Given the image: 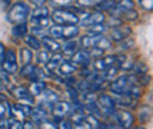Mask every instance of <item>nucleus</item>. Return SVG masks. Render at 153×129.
<instances>
[{"label": "nucleus", "mask_w": 153, "mask_h": 129, "mask_svg": "<svg viewBox=\"0 0 153 129\" xmlns=\"http://www.w3.org/2000/svg\"><path fill=\"white\" fill-rule=\"evenodd\" d=\"M30 15H31V7L28 4L22 3V1H18V3L10 6L6 18H7V21H10L15 25H18V24H27Z\"/></svg>", "instance_id": "f257e3e1"}, {"label": "nucleus", "mask_w": 153, "mask_h": 129, "mask_svg": "<svg viewBox=\"0 0 153 129\" xmlns=\"http://www.w3.org/2000/svg\"><path fill=\"white\" fill-rule=\"evenodd\" d=\"M79 29L76 28V25H52L49 28V37L55 38V40H74L78 37Z\"/></svg>", "instance_id": "f03ea898"}, {"label": "nucleus", "mask_w": 153, "mask_h": 129, "mask_svg": "<svg viewBox=\"0 0 153 129\" xmlns=\"http://www.w3.org/2000/svg\"><path fill=\"white\" fill-rule=\"evenodd\" d=\"M52 19L56 25H76L79 22L78 15L68 9H53Z\"/></svg>", "instance_id": "7ed1b4c3"}, {"label": "nucleus", "mask_w": 153, "mask_h": 129, "mask_svg": "<svg viewBox=\"0 0 153 129\" xmlns=\"http://www.w3.org/2000/svg\"><path fill=\"white\" fill-rule=\"evenodd\" d=\"M97 106L100 107V110L103 114L106 116H114L116 113V103H115V98L109 94H99L97 95Z\"/></svg>", "instance_id": "20e7f679"}, {"label": "nucleus", "mask_w": 153, "mask_h": 129, "mask_svg": "<svg viewBox=\"0 0 153 129\" xmlns=\"http://www.w3.org/2000/svg\"><path fill=\"white\" fill-rule=\"evenodd\" d=\"M1 69L4 72H7L9 75H15L18 72V69H19L18 57H16V52L13 49L6 50V56H4L3 63H1Z\"/></svg>", "instance_id": "39448f33"}, {"label": "nucleus", "mask_w": 153, "mask_h": 129, "mask_svg": "<svg viewBox=\"0 0 153 129\" xmlns=\"http://www.w3.org/2000/svg\"><path fill=\"white\" fill-rule=\"evenodd\" d=\"M112 66L118 68V55H108L100 57V59H96L93 69H94V72L100 74V72H105L106 69H109Z\"/></svg>", "instance_id": "423d86ee"}, {"label": "nucleus", "mask_w": 153, "mask_h": 129, "mask_svg": "<svg viewBox=\"0 0 153 129\" xmlns=\"http://www.w3.org/2000/svg\"><path fill=\"white\" fill-rule=\"evenodd\" d=\"M105 13L103 12H91V13H85L82 18L79 19V24H81V27H84V28H91V27H96V25H102V24H105Z\"/></svg>", "instance_id": "0eeeda50"}, {"label": "nucleus", "mask_w": 153, "mask_h": 129, "mask_svg": "<svg viewBox=\"0 0 153 129\" xmlns=\"http://www.w3.org/2000/svg\"><path fill=\"white\" fill-rule=\"evenodd\" d=\"M114 119L116 120L118 126L122 129H130V128H133V125H134V114L131 111L125 110V109L116 110V113L114 114Z\"/></svg>", "instance_id": "6e6552de"}, {"label": "nucleus", "mask_w": 153, "mask_h": 129, "mask_svg": "<svg viewBox=\"0 0 153 129\" xmlns=\"http://www.w3.org/2000/svg\"><path fill=\"white\" fill-rule=\"evenodd\" d=\"M131 10H134L133 0H119V1H116V6H115L114 12H112L111 15L115 16V18H119L122 21L124 16H125L127 13H130ZM122 22H124V21H122Z\"/></svg>", "instance_id": "1a4fd4ad"}, {"label": "nucleus", "mask_w": 153, "mask_h": 129, "mask_svg": "<svg viewBox=\"0 0 153 129\" xmlns=\"http://www.w3.org/2000/svg\"><path fill=\"white\" fill-rule=\"evenodd\" d=\"M52 113L59 119H66V117H71L74 114V107L69 101H57L53 106Z\"/></svg>", "instance_id": "9d476101"}, {"label": "nucleus", "mask_w": 153, "mask_h": 129, "mask_svg": "<svg viewBox=\"0 0 153 129\" xmlns=\"http://www.w3.org/2000/svg\"><path fill=\"white\" fill-rule=\"evenodd\" d=\"M12 94L15 95V98H16V100L24 101L25 104H30V106H33V104H34V95L30 92L28 88H25V87H22V85H16V87H13V88H12Z\"/></svg>", "instance_id": "9b49d317"}, {"label": "nucleus", "mask_w": 153, "mask_h": 129, "mask_svg": "<svg viewBox=\"0 0 153 129\" xmlns=\"http://www.w3.org/2000/svg\"><path fill=\"white\" fill-rule=\"evenodd\" d=\"M105 38V35H94V34H85V35H82V37L79 38V41H78V44H79V47H82L84 50H91V49H94V47H99V44H100V41Z\"/></svg>", "instance_id": "f8f14e48"}, {"label": "nucleus", "mask_w": 153, "mask_h": 129, "mask_svg": "<svg viewBox=\"0 0 153 129\" xmlns=\"http://www.w3.org/2000/svg\"><path fill=\"white\" fill-rule=\"evenodd\" d=\"M90 60H91V55L88 50H78L75 55L71 57V63L75 65L76 68L78 66H82V68H88L90 65Z\"/></svg>", "instance_id": "ddd939ff"}, {"label": "nucleus", "mask_w": 153, "mask_h": 129, "mask_svg": "<svg viewBox=\"0 0 153 129\" xmlns=\"http://www.w3.org/2000/svg\"><path fill=\"white\" fill-rule=\"evenodd\" d=\"M130 34H131V28L122 24V25L115 27L111 29V40L116 41V43H121V41L127 40V37H130Z\"/></svg>", "instance_id": "4468645a"}, {"label": "nucleus", "mask_w": 153, "mask_h": 129, "mask_svg": "<svg viewBox=\"0 0 153 129\" xmlns=\"http://www.w3.org/2000/svg\"><path fill=\"white\" fill-rule=\"evenodd\" d=\"M76 68L75 65H72L71 63V60L68 62V60H63L62 63H60V66L57 68V72L60 76H63V78H68V76H72V75L76 72Z\"/></svg>", "instance_id": "2eb2a0df"}, {"label": "nucleus", "mask_w": 153, "mask_h": 129, "mask_svg": "<svg viewBox=\"0 0 153 129\" xmlns=\"http://www.w3.org/2000/svg\"><path fill=\"white\" fill-rule=\"evenodd\" d=\"M41 44L44 46V49L47 50V52H50V53H56L57 50H60V44H59V41H56L55 38L52 37H44L43 40H41Z\"/></svg>", "instance_id": "dca6fc26"}, {"label": "nucleus", "mask_w": 153, "mask_h": 129, "mask_svg": "<svg viewBox=\"0 0 153 129\" xmlns=\"http://www.w3.org/2000/svg\"><path fill=\"white\" fill-rule=\"evenodd\" d=\"M78 47H79V44H78L76 41L69 40V41H65V44L60 47V50H62V55H68L72 57V56L78 52Z\"/></svg>", "instance_id": "f3484780"}, {"label": "nucleus", "mask_w": 153, "mask_h": 129, "mask_svg": "<svg viewBox=\"0 0 153 129\" xmlns=\"http://www.w3.org/2000/svg\"><path fill=\"white\" fill-rule=\"evenodd\" d=\"M28 90H30V92L33 95H41L43 92L47 90V85H46L44 81H34V82H31Z\"/></svg>", "instance_id": "a211bd4d"}, {"label": "nucleus", "mask_w": 153, "mask_h": 129, "mask_svg": "<svg viewBox=\"0 0 153 129\" xmlns=\"http://www.w3.org/2000/svg\"><path fill=\"white\" fill-rule=\"evenodd\" d=\"M28 25L27 24H18L12 28V37L13 38H25L28 34Z\"/></svg>", "instance_id": "6ab92c4d"}, {"label": "nucleus", "mask_w": 153, "mask_h": 129, "mask_svg": "<svg viewBox=\"0 0 153 129\" xmlns=\"http://www.w3.org/2000/svg\"><path fill=\"white\" fill-rule=\"evenodd\" d=\"M62 62H63V55L62 53H53V55L50 56V60H49V63L46 66H47V69L55 71V69H57L60 66Z\"/></svg>", "instance_id": "aec40b11"}, {"label": "nucleus", "mask_w": 153, "mask_h": 129, "mask_svg": "<svg viewBox=\"0 0 153 129\" xmlns=\"http://www.w3.org/2000/svg\"><path fill=\"white\" fill-rule=\"evenodd\" d=\"M25 40V44H27V47L30 49V50H41V40H38L37 37H34V35H27V37L24 38Z\"/></svg>", "instance_id": "412c9836"}, {"label": "nucleus", "mask_w": 153, "mask_h": 129, "mask_svg": "<svg viewBox=\"0 0 153 129\" xmlns=\"http://www.w3.org/2000/svg\"><path fill=\"white\" fill-rule=\"evenodd\" d=\"M52 18H31V27H38V28H44V29H49L52 25Z\"/></svg>", "instance_id": "4be33fe9"}, {"label": "nucleus", "mask_w": 153, "mask_h": 129, "mask_svg": "<svg viewBox=\"0 0 153 129\" xmlns=\"http://www.w3.org/2000/svg\"><path fill=\"white\" fill-rule=\"evenodd\" d=\"M19 56H21V65H22V66H27V65H30V63H31V60H33V52H31L28 47H24V49H21Z\"/></svg>", "instance_id": "5701e85b"}, {"label": "nucleus", "mask_w": 153, "mask_h": 129, "mask_svg": "<svg viewBox=\"0 0 153 129\" xmlns=\"http://www.w3.org/2000/svg\"><path fill=\"white\" fill-rule=\"evenodd\" d=\"M50 52H47L46 49H41V50H38L37 55H36V60H37L38 65H47L49 63V60H50Z\"/></svg>", "instance_id": "b1692460"}, {"label": "nucleus", "mask_w": 153, "mask_h": 129, "mask_svg": "<svg viewBox=\"0 0 153 129\" xmlns=\"http://www.w3.org/2000/svg\"><path fill=\"white\" fill-rule=\"evenodd\" d=\"M115 6H116V1L115 0H105V1H102L97 6V9H99V12H109V13H112Z\"/></svg>", "instance_id": "393cba45"}, {"label": "nucleus", "mask_w": 153, "mask_h": 129, "mask_svg": "<svg viewBox=\"0 0 153 129\" xmlns=\"http://www.w3.org/2000/svg\"><path fill=\"white\" fill-rule=\"evenodd\" d=\"M119 72V68H116V66H112V68H109V69H106L105 72H100L102 76H103V79L105 81H111V79H114L116 78V75Z\"/></svg>", "instance_id": "a878e982"}, {"label": "nucleus", "mask_w": 153, "mask_h": 129, "mask_svg": "<svg viewBox=\"0 0 153 129\" xmlns=\"http://www.w3.org/2000/svg\"><path fill=\"white\" fill-rule=\"evenodd\" d=\"M72 1L74 0H50V3L55 9H68L72 4Z\"/></svg>", "instance_id": "bb28decb"}, {"label": "nucleus", "mask_w": 153, "mask_h": 129, "mask_svg": "<svg viewBox=\"0 0 153 129\" xmlns=\"http://www.w3.org/2000/svg\"><path fill=\"white\" fill-rule=\"evenodd\" d=\"M31 16H33V18H47V16H49V9H47L46 6L36 7V9L31 12Z\"/></svg>", "instance_id": "cd10ccee"}, {"label": "nucleus", "mask_w": 153, "mask_h": 129, "mask_svg": "<svg viewBox=\"0 0 153 129\" xmlns=\"http://www.w3.org/2000/svg\"><path fill=\"white\" fill-rule=\"evenodd\" d=\"M102 1H105V0H76V3L84 7H94V6L97 7Z\"/></svg>", "instance_id": "c85d7f7f"}, {"label": "nucleus", "mask_w": 153, "mask_h": 129, "mask_svg": "<svg viewBox=\"0 0 153 129\" xmlns=\"http://www.w3.org/2000/svg\"><path fill=\"white\" fill-rule=\"evenodd\" d=\"M18 107L21 113H22V116H25V117H31L33 116V107L30 106V104H22V103H18Z\"/></svg>", "instance_id": "c756f323"}, {"label": "nucleus", "mask_w": 153, "mask_h": 129, "mask_svg": "<svg viewBox=\"0 0 153 129\" xmlns=\"http://www.w3.org/2000/svg\"><path fill=\"white\" fill-rule=\"evenodd\" d=\"M34 69H36V66L30 63L27 66H22V69L19 71V74L22 75V76H25V78H31V75L34 74Z\"/></svg>", "instance_id": "7c9ffc66"}, {"label": "nucleus", "mask_w": 153, "mask_h": 129, "mask_svg": "<svg viewBox=\"0 0 153 129\" xmlns=\"http://www.w3.org/2000/svg\"><path fill=\"white\" fill-rule=\"evenodd\" d=\"M7 129H22V122L18 117H10L7 119Z\"/></svg>", "instance_id": "2f4dec72"}, {"label": "nucleus", "mask_w": 153, "mask_h": 129, "mask_svg": "<svg viewBox=\"0 0 153 129\" xmlns=\"http://www.w3.org/2000/svg\"><path fill=\"white\" fill-rule=\"evenodd\" d=\"M37 129H59V125L53 123V122H50V120L47 119V120H44V122L38 123Z\"/></svg>", "instance_id": "473e14b6"}, {"label": "nucleus", "mask_w": 153, "mask_h": 129, "mask_svg": "<svg viewBox=\"0 0 153 129\" xmlns=\"http://www.w3.org/2000/svg\"><path fill=\"white\" fill-rule=\"evenodd\" d=\"M118 46H119V49H124V50H128V49H131L134 46V41L131 38H128V40H124V41H121V43H118Z\"/></svg>", "instance_id": "72a5a7b5"}, {"label": "nucleus", "mask_w": 153, "mask_h": 129, "mask_svg": "<svg viewBox=\"0 0 153 129\" xmlns=\"http://www.w3.org/2000/svg\"><path fill=\"white\" fill-rule=\"evenodd\" d=\"M59 129H74V123H72V120L62 119V120H60V123H59Z\"/></svg>", "instance_id": "f704fd0d"}, {"label": "nucleus", "mask_w": 153, "mask_h": 129, "mask_svg": "<svg viewBox=\"0 0 153 129\" xmlns=\"http://www.w3.org/2000/svg\"><path fill=\"white\" fill-rule=\"evenodd\" d=\"M138 1L144 10H153V0H138Z\"/></svg>", "instance_id": "c9c22d12"}, {"label": "nucleus", "mask_w": 153, "mask_h": 129, "mask_svg": "<svg viewBox=\"0 0 153 129\" xmlns=\"http://www.w3.org/2000/svg\"><path fill=\"white\" fill-rule=\"evenodd\" d=\"M103 53H105V50L100 49V47H94V49H91V52H90V55L93 56V57H96V59L103 57Z\"/></svg>", "instance_id": "e433bc0d"}, {"label": "nucleus", "mask_w": 153, "mask_h": 129, "mask_svg": "<svg viewBox=\"0 0 153 129\" xmlns=\"http://www.w3.org/2000/svg\"><path fill=\"white\" fill-rule=\"evenodd\" d=\"M22 129H37V126H36V123L30 119V120L22 122Z\"/></svg>", "instance_id": "4c0bfd02"}, {"label": "nucleus", "mask_w": 153, "mask_h": 129, "mask_svg": "<svg viewBox=\"0 0 153 129\" xmlns=\"http://www.w3.org/2000/svg\"><path fill=\"white\" fill-rule=\"evenodd\" d=\"M0 81L3 82V84H9V74L7 72H4L3 69H0Z\"/></svg>", "instance_id": "58836bf2"}, {"label": "nucleus", "mask_w": 153, "mask_h": 129, "mask_svg": "<svg viewBox=\"0 0 153 129\" xmlns=\"http://www.w3.org/2000/svg\"><path fill=\"white\" fill-rule=\"evenodd\" d=\"M34 6H37V7H41V6H44V3L47 1V0H30Z\"/></svg>", "instance_id": "ea45409f"}, {"label": "nucleus", "mask_w": 153, "mask_h": 129, "mask_svg": "<svg viewBox=\"0 0 153 129\" xmlns=\"http://www.w3.org/2000/svg\"><path fill=\"white\" fill-rule=\"evenodd\" d=\"M7 128V119H0V129H6Z\"/></svg>", "instance_id": "a19ab883"}, {"label": "nucleus", "mask_w": 153, "mask_h": 129, "mask_svg": "<svg viewBox=\"0 0 153 129\" xmlns=\"http://www.w3.org/2000/svg\"><path fill=\"white\" fill-rule=\"evenodd\" d=\"M4 111H6L4 103H0V119H3V117H4Z\"/></svg>", "instance_id": "79ce46f5"}, {"label": "nucleus", "mask_w": 153, "mask_h": 129, "mask_svg": "<svg viewBox=\"0 0 153 129\" xmlns=\"http://www.w3.org/2000/svg\"><path fill=\"white\" fill-rule=\"evenodd\" d=\"M105 129H122L118 125H111V123H105Z\"/></svg>", "instance_id": "37998d69"}, {"label": "nucleus", "mask_w": 153, "mask_h": 129, "mask_svg": "<svg viewBox=\"0 0 153 129\" xmlns=\"http://www.w3.org/2000/svg\"><path fill=\"white\" fill-rule=\"evenodd\" d=\"M130 129H146V128H143V126H135V128H130Z\"/></svg>", "instance_id": "c03bdc74"}]
</instances>
